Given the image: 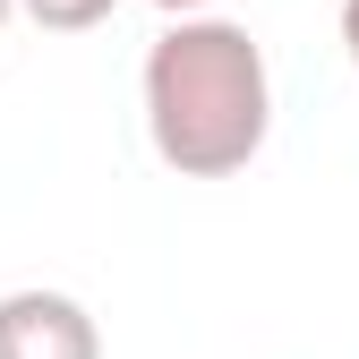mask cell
Segmentation results:
<instances>
[{"label": "cell", "instance_id": "6da1fadb", "mask_svg": "<svg viewBox=\"0 0 359 359\" xmlns=\"http://www.w3.org/2000/svg\"><path fill=\"white\" fill-rule=\"evenodd\" d=\"M274 77L240 18H180L146 52V137L180 180H231L265 154Z\"/></svg>", "mask_w": 359, "mask_h": 359}, {"label": "cell", "instance_id": "7a4b0ae2", "mask_svg": "<svg viewBox=\"0 0 359 359\" xmlns=\"http://www.w3.org/2000/svg\"><path fill=\"white\" fill-rule=\"evenodd\" d=\"M0 359H103V334L69 291H9L0 299Z\"/></svg>", "mask_w": 359, "mask_h": 359}, {"label": "cell", "instance_id": "3957f363", "mask_svg": "<svg viewBox=\"0 0 359 359\" xmlns=\"http://www.w3.org/2000/svg\"><path fill=\"white\" fill-rule=\"evenodd\" d=\"M18 9H26L43 34H86V26H103L120 0H18Z\"/></svg>", "mask_w": 359, "mask_h": 359}, {"label": "cell", "instance_id": "277c9868", "mask_svg": "<svg viewBox=\"0 0 359 359\" xmlns=\"http://www.w3.org/2000/svg\"><path fill=\"white\" fill-rule=\"evenodd\" d=\"M342 52H351V69H359V0H342Z\"/></svg>", "mask_w": 359, "mask_h": 359}, {"label": "cell", "instance_id": "5b68a950", "mask_svg": "<svg viewBox=\"0 0 359 359\" xmlns=\"http://www.w3.org/2000/svg\"><path fill=\"white\" fill-rule=\"evenodd\" d=\"M154 9H163V18L180 26V18H205V9H214V0H154Z\"/></svg>", "mask_w": 359, "mask_h": 359}, {"label": "cell", "instance_id": "8992f818", "mask_svg": "<svg viewBox=\"0 0 359 359\" xmlns=\"http://www.w3.org/2000/svg\"><path fill=\"white\" fill-rule=\"evenodd\" d=\"M9 9H18V0H0V34H9Z\"/></svg>", "mask_w": 359, "mask_h": 359}]
</instances>
